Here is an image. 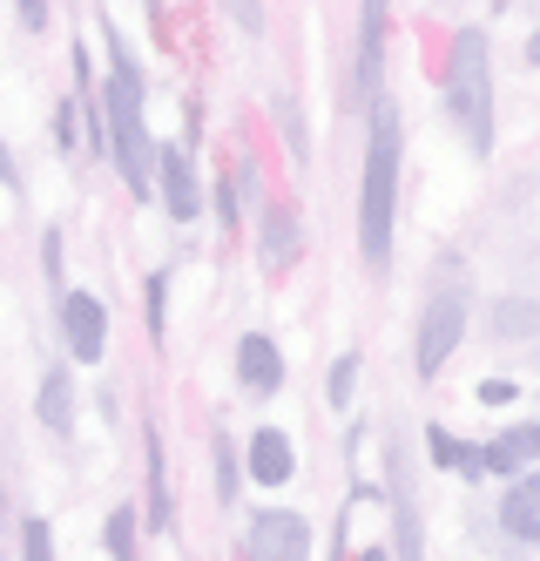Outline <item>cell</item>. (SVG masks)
<instances>
[{"instance_id": "6da1fadb", "label": "cell", "mask_w": 540, "mask_h": 561, "mask_svg": "<svg viewBox=\"0 0 540 561\" xmlns=\"http://www.w3.org/2000/svg\"><path fill=\"white\" fill-rule=\"evenodd\" d=\"M371 142H365V183H358V251L371 271L392 264V224H399V108L371 95Z\"/></svg>"}, {"instance_id": "7a4b0ae2", "label": "cell", "mask_w": 540, "mask_h": 561, "mask_svg": "<svg viewBox=\"0 0 540 561\" xmlns=\"http://www.w3.org/2000/svg\"><path fill=\"white\" fill-rule=\"evenodd\" d=\"M102 149H108V163L122 170V183H129L136 196H149L156 183V142L142 136V89L136 82H115L108 75V95H102Z\"/></svg>"}, {"instance_id": "3957f363", "label": "cell", "mask_w": 540, "mask_h": 561, "mask_svg": "<svg viewBox=\"0 0 540 561\" xmlns=\"http://www.w3.org/2000/svg\"><path fill=\"white\" fill-rule=\"evenodd\" d=\"M446 102H452V123L467 129V142L486 156V142H493V68H486V42L473 27L446 55Z\"/></svg>"}, {"instance_id": "277c9868", "label": "cell", "mask_w": 540, "mask_h": 561, "mask_svg": "<svg viewBox=\"0 0 540 561\" xmlns=\"http://www.w3.org/2000/svg\"><path fill=\"white\" fill-rule=\"evenodd\" d=\"M460 332H467V298H460V291H439V298L426 305V318H420V345H412V366L433 379L446 358H452V345H460Z\"/></svg>"}, {"instance_id": "5b68a950", "label": "cell", "mask_w": 540, "mask_h": 561, "mask_svg": "<svg viewBox=\"0 0 540 561\" xmlns=\"http://www.w3.org/2000/svg\"><path fill=\"white\" fill-rule=\"evenodd\" d=\"M243 548H251V561H311V520L290 507H264Z\"/></svg>"}, {"instance_id": "8992f818", "label": "cell", "mask_w": 540, "mask_h": 561, "mask_svg": "<svg viewBox=\"0 0 540 561\" xmlns=\"http://www.w3.org/2000/svg\"><path fill=\"white\" fill-rule=\"evenodd\" d=\"M379 68H386V0H358V55H352V102L358 108L379 95Z\"/></svg>"}, {"instance_id": "52a82bcc", "label": "cell", "mask_w": 540, "mask_h": 561, "mask_svg": "<svg viewBox=\"0 0 540 561\" xmlns=\"http://www.w3.org/2000/svg\"><path fill=\"white\" fill-rule=\"evenodd\" d=\"M61 332H68V352L81 358V366H95V358L108 352V311H102V298L68 291L61 298Z\"/></svg>"}, {"instance_id": "ba28073f", "label": "cell", "mask_w": 540, "mask_h": 561, "mask_svg": "<svg viewBox=\"0 0 540 561\" xmlns=\"http://www.w3.org/2000/svg\"><path fill=\"white\" fill-rule=\"evenodd\" d=\"M243 467H251L257 488H284L290 473H298V454H290V433L284 426H257L251 433V454H243Z\"/></svg>"}, {"instance_id": "9c48e42d", "label": "cell", "mask_w": 540, "mask_h": 561, "mask_svg": "<svg viewBox=\"0 0 540 561\" xmlns=\"http://www.w3.org/2000/svg\"><path fill=\"white\" fill-rule=\"evenodd\" d=\"M149 170H162V204H170V217H176V224L203 217V196H196V170H189V156H183V149H170V142H162Z\"/></svg>"}, {"instance_id": "30bf717a", "label": "cell", "mask_w": 540, "mask_h": 561, "mask_svg": "<svg viewBox=\"0 0 540 561\" xmlns=\"http://www.w3.org/2000/svg\"><path fill=\"white\" fill-rule=\"evenodd\" d=\"M533 454H540V433L514 426L507 439H493V447H467V473H520Z\"/></svg>"}, {"instance_id": "8fae6325", "label": "cell", "mask_w": 540, "mask_h": 561, "mask_svg": "<svg viewBox=\"0 0 540 561\" xmlns=\"http://www.w3.org/2000/svg\"><path fill=\"white\" fill-rule=\"evenodd\" d=\"M237 379H243V392H277L284 386V352L264 332H251L237 345Z\"/></svg>"}, {"instance_id": "7c38bea8", "label": "cell", "mask_w": 540, "mask_h": 561, "mask_svg": "<svg viewBox=\"0 0 540 561\" xmlns=\"http://www.w3.org/2000/svg\"><path fill=\"white\" fill-rule=\"evenodd\" d=\"M501 520L514 541H540V473H514V488L501 501Z\"/></svg>"}, {"instance_id": "4fadbf2b", "label": "cell", "mask_w": 540, "mask_h": 561, "mask_svg": "<svg viewBox=\"0 0 540 561\" xmlns=\"http://www.w3.org/2000/svg\"><path fill=\"white\" fill-rule=\"evenodd\" d=\"M305 251V237H298V210L290 204H271L264 210V271H290Z\"/></svg>"}, {"instance_id": "5bb4252c", "label": "cell", "mask_w": 540, "mask_h": 561, "mask_svg": "<svg viewBox=\"0 0 540 561\" xmlns=\"http://www.w3.org/2000/svg\"><path fill=\"white\" fill-rule=\"evenodd\" d=\"M41 420L55 433H74V379L68 373H48L41 379Z\"/></svg>"}, {"instance_id": "9a60e30c", "label": "cell", "mask_w": 540, "mask_h": 561, "mask_svg": "<svg viewBox=\"0 0 540 561\" xmlns=\"http://www.w3.org/2000/svg\"><path fill=\"white\" fill-rule=\"evenodd\" d=\"M392 541H399V561H426V548H420V507H412L405 488H392Z\"/></svg>"}, {"instance_id": "2e32d148", "label": "cell", "mask_w": 540, "mask_h": 561, "mask_svg": "<svg viewBox=\"0 0 540 561\" xmlns=\"http://www.w3.org/2000/svg\"><path fill=\"white\" fill-rule=\"evenodd\" d=\"M102 541H108L115 561H136V507H115L108 528H102Z\"/></svg>"}, {"instance_id": "e0dca14e", "label": "cell", "mask_w": 540, "mask_h": 561, "mask_svg": "<svg viewBox=\"0 0 540 561\" xmlns=\"http://www.w3.org/2000/svg\"><path fill=\"white\" fill-rule=\"evenodd\" d=\"M352 392H358V358L345 352L338 366H331V407H352Z\"/></svg>"}, {"instance_id": "ac0fdd59", "label": "cell", "mask_w": 540, "mask_h": 561, "mask_svg": "<svg viewBox=\"0 0 540 561\" xmlns=\"http://www.w3.org/2000/svg\"><path fill=\"white\" fill-rule=\"evenodd\" d=\"M21 554H27V561H55V535H48V520H27V528H21Z\"/></svg>"}, {"instance_id": "d6986e66", "label": "cell", "mask_w": 540, "mask_h": 561, "mask_svg": "<svg viewBox=\"0 0 540 561\" xmlns=\"http://www.w3.org/2000/svg\"><path fill=\"white\" fill-rule=\"evenodd\" d=\"M149 520H156V528L170 520V494H162V447L149 454Z\"/></svg>"}, {"instance_id": "ffe728a7", "label": "cell", "mask_w": 540, "mask_h": 561, "mask_svg": "<svg viewBox=\"0 0 540 561\" xmlns=\"http://www.w3.org/2000/svg\"><path fill=\"white\" fill-rule=\"evenodd\" d=\"M217 494H237V447L217 433Z\"/></svg>"}, {"instance_id": "44dd1931", "label": "cell", "mask_w": 540, "mask_h": 561, "mask_svg": "<svg viewBox=\"0 0 540 561\" xmlns=\"http://www.w3.org/2000/svg\"><path fill=\"white\" fill-rule=\"evenodd\" d=\"M223 8H230V21L243 34H264V8H257V0H223Z\"/></svg>"}, {"instance_id": "7402d4cb", "label": "cell", "mask_w": 540, "mask_h": 561, "mask_svg": "<svg viewBox=\"0 0 540 561\" xmlns=\"http://www.w3.org/2000/svg\"><path fill=\"white\" fill-rule=\"evenodd\" d=\"M433 460H439V467H467V447H460L452 433H433Z\"/></svg>"}, {"instance_id": "603a6c76", "label": "cell", "mask_w": 540, "mask_h": 561, "mask_svg": "<svg viewBox=\"0 0 540 561\" xmlns=\"http://www.w3.org/2000/svg\"><path fill=\"white\" fill-rule=\"evenodd\" d=\"M527 318H533V305H501V332L520 339V332H527Z\"/></svg>"}, {"instance_id": "cb8c5ba5", "label": "cell", "mask_w": 540, "mask_h": 561, "mask_svg": "<svg viewBox=\"0 0 540 561\" xmlns=\"http://www.w3.org/2000/svg\"><path fill=\"white\" fill-rule=\"evenodd\" d=\"M162 305H170V291H162V277H156V285H149V332L162 339Z\"/></svg>"}, {"instance_id": "d4e9b609", "label": "cell", "mask_w": 540, "mask_h": 561, "mask_svg": "<svg viewBox=\"0 0 540 561\" xmlns=\"http://www.w3.org/2000/svg\"><path fill=\"white\" fill-rule=\"evenodd\" d=\"M21 21H27V27H41V21H48V8H41V0H21Z\"/></svg>"}, {"instance_id": "484cf974", "label": "cell", "mask_w": 540, "mask_h": 561, "mask_svg": "<svg viewBox=\"0 0 540 561\" xmlns=\"http://www.w3.org/2000/svg\"><path fill=\"white\" fill-rule=\"evenodd\" d=\"M0 183H14V163H8V149H0Z\"/></svg>"}]
</instances>
